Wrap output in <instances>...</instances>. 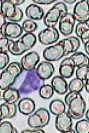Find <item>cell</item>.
Segmentation results:
<instances>
[{
    "instance_id": "277c9868",
    "label": "cell",
    "mask_w": 89,
    "mask_h": 133,
    "mask_svg": "<svg viewBox=\"0 0 89 133\" xmlns=\"http://www.w3.org/2000/svg\"><path fill=\"white\" fill-rule=\"evenodd\" d=\"M36 42V36L34 33H26L14 42L12 46V52L16 56H20L32 49Z\"/></svg>"
},
{
    "instance_id": "b9f144b4",
    "label": "cell",
    "mask_w": 89,
    "mask_h": 133,
    "mask_svg": "<svg viewBox=\"0 0 89 133\" xmlns=\"http://www.w3.org/2000/svg\"><path fill=\"white\" fill-rule=\"evenodd\" d=\"M84 50L87 54L89 56V44H87L84 45Z\"/></svg>"
},
{
    "instance_id": "f1b7e54d",
    "label": "cell",
    "mask_w": 89,
    "mask_h": 133,
    "mask_svg": "<svg viewBox=\"0 0 89 133\" xmlns=\"http://www.w3.org/2000/svg\"><path fill=\"white\" fill-rule=\"evenodd\" d=\"M1 133H17L18 131L13 126L12 123L8 121H4L0 124Z\"/></svg>"
},
{
    "instance_id": "ffe728a7",
    "label": "cell",
    "mask_w": 89,
    "mask_h": 133,
    "mask_svg": "<svg viewBox=\"0 0 89 133\" xmlns=\"http://www.w3.org/2000/svg\"><path fill=\"white\" fill-rule=\"evenodd\" d=\"M51 85L55 91L58 95H64L67 92L68 84L66 79L61 76H55L51 81Z\"/></svg>"
},
{
    "instance_id": "60d3db41",
    "label": "cell",
    "mask_w": 89,
    "mask_h": 133,
    "mask_svg": "<svg viewBox=\"0 0 89 133\" xmlns=\"http://www.w3.org/2000/svg\"><path fill=\"white\" fill-rule=\"evenodd\" d=\"M85 88L87 92L89 93V79L85 81Z\"/></svg>"
},
{
    "instance_id": "4dcf8cb0",
    "label": "cell",
    "mask_w": 89,
    "mask_h": 133,
    "mask_svg": "<svg viewBox=\"0 0 89 133\" xmlns=\"http://www.w3.org/2000/svg\"><path fill=\"white\" fill-rule=\"evenodd\" d=\"M89 70V65L84 66L82 67L77 68L76 70V76L81 80L86 81V76Z\"/></svg>"
},
{
    "instance_id": "83f0119b",
    "label": "cell",
    "mask_w": 89,
    "mask_h": 133,
    "mask_svg": "<svg viewBox=\"0 0 89 133\" xmlns=\"http://www.w3.org/2000/svg\"><path fill=\"white\" fill-rule=\"evenodd\" d=\"M23 31L26 33H31L36 31L38 29V24L36 22L31 19H26L22 24Z\"/></svg>"
},
{
    "instance_id": "d4e9b609",
    "label": "cell",
    "mask_w": 89,
    "mask_h": 133,
    "mask_svg": "<svg viewBox=\"0 0 89 133\" xmlns=\"http://www.w3.org/2000/svg\"><path fill=\"white\" fill-rule=\"evenodd\" d=\"M84 87L85 81L77 77L72 79L68 85V88L70 91L77 92L79 93L82 91Z\"/></svg>"
},
{
    "instance_id": "e0dca14e",
    "label": "cell",
    "mask_w": 89,
    "mask_h": 133,
    "mask_svg": "<svg viewBox=\"0 0 89 133\" xmlns=\"http://www.w3.org/2000/svg\"><path fill=\"white\" fill-rule=\"evenodd\" d=\"M26 16L33 21H39L44 19L45 12L44 9L35 4H31L26 7L25 10Z\"/></svg>"
},
{
    "instance_id": "2e32d148",
    "label": "cell",
    "mask_w": 89,
    "mask_h": 133,
    "mask_svg": "<svg viewBox=\"0 0 89 133\" xmlns=\"http://www.w3.org/2000/svg\"><path fill=\"white\" fill-rule=\"evenodd\" d=\"M36 71L40 77L46 81L50 78L55 73V67L51 62L45 61L39 64L36 68Z\"/></svg>"
},
{
    "instance_id": "7bdbcfd3",
    "label": "cell",
    "mask_w": 89,
    "mask_h": 133,
    "mask_svg": "<svg viewBox=\"0 0 89 133\" xmlns=\"http://www.w3.org/2000/svg\"><path fill=\"white\" fill-rule=\"evenodd\" d=\"M64 3H67L69 4H72L75 3L76 2V0H72V1H68V0H65L64 1Z\"/></svg>"
},
{
    "instance_id": "8d00e7d4",
    "label": "cell",
    "mask_w": 89,
    "mask_h": 133,
    "mask_svg": "<svg viewBox=\"0 0 89 133\" xmlns=\"http://www.w3.org/2000/svg\"><path fill=\"white\" fill-rule=\"evenodd\" d=\"M56 1L54 0H33V3L38 4H42V5H49L51 4Z\"/></svg>"
},
{
    "instance_id": "ba28073f",
    "label": "cell",
    "mask_w": 89,
    "mask_h": 133,
    "mask_svg": "<svg viewBox=\"0 0 89 133\" xmlns=\"http://www.w3.org/2000/svg\"><path fill=\"white\" fill-rule=\"evenodd\" d=\"M65 56L64 47L60 42L46 48L43 51V57L46 61L56 62Z\"/></svg>"
},
{
    "instance_id": "6da1fadb",
    "label": "cell",
    "mask_w": 89,
    "mask_h": 133,
    "mask_svg": "<svg viewBox=\"0 0 89 133\" xmlns=\"http://www.w3.org/2000/svg\"><path fill=\"white\" fill-rule=\"evenodd\" d=\"M24 71L21 64L13 62L7 66L1 73L0 76V88L5 90L10 88L15 84L18 77Z\"/></svg>"
},
{
    "instance_id": "8992f818",
    "label": "cell",
    "mask_w": 89,
    "mask_h": 133,
    "mask_svg": "<svg viewBox=\"0 0 89 133\" xmlns=\"http://www.w3.org/2000/svg\"><path fill=\"white\" fill-rule=\"evenodd\" d=\"M86 103L80 93L77 95L68 105L67 112L73 119L78 120L84 116Z\"/></svg>"
},
{
    "instance_id": "f6af8a7d",
    "label": "cell",
    "mask_w": 89,
    "mask_h": 133,
    "mask_svg": "<svg viewBox=\"0 0 89 133\" xmlns=\"http://www.w3.org/2000/svg\"><path fill=\"white\" fill-rule=\"evenodd\" d=\"M88 3H89V0H88Z\"/></svg>"
},
{
    "instance_id": "7a4b0ae2",
    "label": "cell",
    "mask_w": 89,
    "mask_h": 133,
    "mask_svg": "<svg viewBox=\"0 0 89 133\" xmlns=\"http://www.w3.org/2000/svg\"><path fill=\"white\" fill-rule=\"evenodd\" d=\"M44 82L45 81L40 77L35 69L32 71H27L18 90L21 95H29L40 90V88L45 84Z\"/></svg>"
},
{
    "instance_id": "f546056e",
    "label": "cell",
    "mask_w": 89,
    "mask_h": 133,
    "mask_svg": "<svg viewBox=\"0 0 89 133\" xmlns=\"http://www.w3.org/2000/svg\"><path fill=\"white\" fill-rule=\"evenodd\" d=\"M89 30V24L87 23H79L76 25L75 32L77 36L80 38L81 35Z\"/></svg>"
},
{
    "instance_id": "4316f807",
    "label": "cell",
    "mask_w": 89,
    "mask_h": 133,
    "mask_svg": "<svg viewBox=\"0 0 89 133\" xmlns=\"http://www.w3.org/2000/svg\"><path fill=\"white\" fill-rule=\"evenodd\" d=\"M75 130L77 133H89V121L82 119L77 122L75 125Z\"/></svg>"
},
{
    "instance_id": "1f68e13d",
    "label": "cell",
    "mask_w": 89,
    "mask_h": 133,
    "mask_svg": "<svg viewBox=\"0 0 89 133\" xmlns=\"http://www.w3.org/2000/svg\"><path fill=\"white\" fill-rule=\"evenodd\" d=\"M11 39L5 37L0 38V52H9V47Z\"/></svg>"
},
{
    "instance_id": "d6986e66",
    "label": "cell",
    "mask_w": 89,
    "mask_h": 133,
    "mask_svg": "<svg viewBox=\"0 0 89 133\" xmlns=\"http://www.w3.org/2000/svg\"><path fill=\"white\" fill-rule=\"evenodd\" d=\"M19 111L24 115H30L35 110L36 105L33 100L26 97L20 100L17 105Z\"/></svg>"
},
{
    "instance_id": "ac0fdd59",
    "label": "cell",
    "mask_w": 89,
    "mask_h": 133,
    "mask_svg": "<svg viewBox=\"0 0 89 133\" xmlns=\"http://www.w3.org/2000/svg\"><path fill=\"white\" fill-rule=\"evenodd\" d=\"M17 107L15 103L5 102L2 103L0 106V119H11L16 116Z\"/></svg>"
},
{
    "instance_id": "836d02e7",
    "label": "cell",
    "mask_w": 89,
    "mask_h": 133,
    "mask_svg": "<svg viewBox=\"0 0 89 133\" xmlns=\"http://www.w3.org/2000/svg\"><path fill=\"white\" fill-rule=\"evenodd\" d=\"M23 10H21V9L19 8V7H17L16 9V12L15 16L13 18H12L10 20V22H12V23H18L20 22L23 19Z\"/></svg>"
},
{
    "instance_id": "484cf974",
    "label": "cell",
    "mask_w": 89,
    "mask_h": 133,
    "mask_svg": "<svg viewBox=\"0 0 89 133\" xmlns=\"http://www.w3.org/2000/svg\"><path fill=\"white\" fill-rule=\"evenodd\" d=\"M55 90L52 85L44 84L39 90V95L41 98L48 100L54 95Z\"/></svg>"
},
{
    "instance_id": "52a82bcc",
    "label": "cell",
    "mask_w": 89,
    "mask_h": 133,
    "mask_svg": "<svg viewBox=\"0 0 89 133\" xmlns=\"http://www.w3.org/2000/svg\"><path fill=\"white\" fill-rule=\"evenodd\" d=\"M23 27L18 23L7 22L3 26L0 27V35L1 37H5L10 39L20 38L23 34Z\"/></svg>"
},
{
    "instance_id": "3957f363",
    "label": "cell",
    "mask_w": 89,
    "mask_h": 133,
    "mask_svg": "<svg viewBox=\"0 0 89 133\" xmlns=\"http://www.w3.org/2000/svg\"><path fill=\"white\" fill-rule=\"evenodd\" d=\"M67 13L68 9L66 4L63 2H58L54 4L44 16V25L47 27H55L61 18Z\"/></svg>"
},
{
    "instance_id": "ee69618b",
    "label": "cell",
    "mask_w": 89,
    "mask_h": 133,
    "mask_svg": "<svg viewBox=\"0 0 89 133\" xmlns=\"http://www.w3.org/2000/svg\"><path fill=\"white\" fill-rule=\"evenodd\" d=\"M86 117L87 119L89 121V109L88 110H87V111L86 112Z\"/></svg>"
},
{
    "instance_id": "e575fe53",
    "label": "cell",
    "mask_w": 89,
    "mask_h": 133,
    "mask_svg": "<svg viewBox=\"0 0 89 133\" xmlns=\"http://www.w3.org/2000/svg\"><path fill=\"white\" fill-rule=\"evenodd\" d=\"M79 93H77V92H73V91H70L69 93H67L66 96H65V103L66 105H68L70 104V102L73 100L75 97L77 96V95H78Z\"/></svg>"
},
{
    "instance_id": "8fae6325",
    "label": "cell",
    "mask_w": 89,
    "mask_h": 133,
    "mask_svg": "<svg viewBox=\"0 0 89 133\" xmlns=\"http://www.w3.org/2000/svg\"><path fill=\"white\" fill-rule=\"evenodd\" d=\"M76 20L73 14L67 13L61 18L59 21V29L61 34L65 36H69L74 30Z\"/></svg>"
},
{
    "instance_id": "603a6c76",
    "label": "cell",
    "mask_w": 89,
    "mask_h": 133,
    "mask_svg": "<svg viewBox=\"0 0 89 133\" xmlns=\"http://www.w3.org/2000/svg\"><path fill=\"white\" fill-rule=\"evenodd\" d=\"M62 101L60 99H55L49 105V110L55 116H58L66 111V106Z\"/></svg>"
},
{
    "instance_id": "4fadbf2b",
    "label": "cell",
    "mask_w": 89,
    "mask_h": 133,
    "mask_svg": "<svg viewBox=\"0 0 89 133\" xmlns=\"http://www.w3.org/2000/svg\"><path fill=\"white\" fill-rule=\"evenodd\" d=\"M40 59V55L35 51L27 53L21 60V65L24 71H29L36 69V66Z\"/></svg>"
},
{
    "instance_id": "5b68a950",
    "label": "cell",
    "mask_w": 89,
    "mask_h": 133,
    "mask_svg": "<svg viewBox=\"0 0 89 133\" xmlns=\"http://www.w3.org/2000/svg\"><path fill=\"white\" fill-rule=\"evenodd\" d=\"M50 114L47 109L39 108L31 114L27 119V123L31 128H42L49 124Z\"/></svg>"
},
{
    "instance_id": "7c38bea8",
    "label": "cell",
    "mask_w": 89,
    "mask_h": 133,
    "mask_svg": "<svg viewBox=\"0 0 89 133\" xmlns=\"http://www.w3.org/2000/svg\"><path fill=\"white\" fill-rule=\"evenodd\" d=\"M72 119L71 116L66 111L57 116L55 119V127L56 130L61 132L68 133L73 127Z\"/></svg>"
},
{
    "instance_id": "44dd1931",
    "label": "cell",
    "mask_w": 89,
    "mask_h": 133,
    "mask_svg": "<svg viewBox=\"0 0 89 133\" xmlns=\"http://www.w3.org/2000/svg\"><path fill=\"white\" fill-rule=\"evenodd\" d=\"M17 7L15 6L10 0L1 1V14L5 16L9 21L13 18L15 15Z\"/></svg>"
},
{
    "instance_id": "74e56055",
    "label": "cell",
    "mask_w": 89,
    "mask_h": 133,
    "mask_svg": "<svg viewBox=\"0 0 89 133\" xmlns=\"http://www.w3.org/2000/svg\"><path fill=\"white\" fill-rule=\"evenodd\" d=\"M22 133H29V132H34V133H44L45 131L41 130V128H32L31 130H25L21 131Z\"/></svg>"
},
{
    "instance_id": "cb8c5ba5",
    "label": "cell",
    "mask_w": 89,
    "mask_h": 133,
    "mask_svg": "<svg viewBox=\"0 0 89 133\" xmlns=\"http://www.w3.org/2000/svg\"><path fill=\"white\" fill-rule=\"evenodd\" d=\"M70 57L73 60L75 67L79 68L89 65V57L82 52H75Z\"/></svg>"
},
{
    "instance_id": "d590c367",
    "label": "cell",
    "mask_w": 89,
    "mask_h": 133,
    "mask_svg": "<svg viewBox=\"0 0 89 133\" xmlns=\"http://www.w3.org/2000/svg\"><path fill=\"white\" fill-rule=\"evenodd\" d=\"M81 42H82L84 45L87 44H89V30H87L80 37Z\"/></svg>"
},
{
    "instance_id": "30bf717a",
    "label": "cell",
    "mask_w": 89,
    "mask_h": 133,
    "mask_svg": "<svg viewBox=\"0 0 89 133\" xmlns=\"http://www.w3.org/2000/svg\"><path fill=\"white\" fill-rule=\"evenodd\" d=\"M59 33L55 27H49L39 33L38 40L41 44L45 45H50L58 41Z\"/></svg>"
},
{
    "instance_id": "9c48e42d",
    "label": "cell",
    "mask_w": 89,
    "mask_h": 133,
    "mask_svg": "<svg viewBox=\"0 0 89 133\" xmlns=\"http://www.w3.org/2000/svg\"><path fill=\"white\" fill-rule=\"evenodd\" d=\"M73 15L78 23H87L89 21V3L88 0H82L76 4Z\"/></svg>"
},
{
    "instance_id": "5bb4252c",
    "label": "cell",
    "mask_w": 89,
    "mask_h": 133,
    "mask_svg": "<svg viewBox=\"0 0 89 133\" xmlns=\"http://www.w3.org/2000/svg\"><path fill=\"white\" fill-rule=\"evenodd\" d=\"M75 64L71 57L64 59L61 62L59 68V73L61 76L65 79H68L73 75L75 69Z\"/></svg>"
},
{
    "instance_id": "7402d4cb",
    "label": "cell",
    "mask_w": 89,
    "mask_h": 133,
    "mask_svg": "<svg viewBox=\"0 0 89 133\" xmlns=\"http://www.w3.org/2000/svg\"><path fill=\"white\" fill-rule=\"evenodd\" d=\"M19 90L14 88H9L4 90L2 99L5 102L16 103L20 98Z\"/></svg>"
},
{
    "instance_id": "ab89813d",
    "label": "cell",
    "mask_w": 89,
    "mask_h": 133,
    "mask_svg": "<svg viewBox=\"0 0 89 133\" xmlns=\"http://www.w3.org/2000/svg\"><path fill=\"white\" fill-rule=\"evenodd\" d=\"M10 1L15 6L21 5L25 2V1H24V0H10Z\"/></svg>"
},
{
    "instance_id": "d6a6232c",
    "label": "cell",
    "mask_w": 89,
    "mask_h": 133,
    "mask_svg": "<svg viewBox=\"0 0 89 133\" xmlns=\"http://www.w3.org/2000/svg\"><path fill=\"white\" fill-rule=\"evenodd\" d=\"M10 58L7 53L0 52V69L3 70L9 63Z\"/></svg>"
},
{
    "instance_id": "9a60e30c",
    "label": "cell",
    "mask_w": 89,
    "mask_h": 133,
    "mask_svg": "<svg viewBox=\"0 0 89 133\" xmlns=\"http://www.w3.org/2000/svg\"><path fill=\"white\" fill-rule=\"evenodd\" d=\"M64 47L65 56H68L70 53L77 52L81 45L80 41L75 36H70L59 41Z\"/></svg>"
},
{
    "instance_id": "f35d334b",
    "label": "cell",
    "mask_w": 89,
    "mask_h": 133,
    "mask_svg": "<svg viewBox=\"0 0 89 133\" xmlns=\"http://www.w3.org/2000/svg\"><path fill=\"white\" fill-rule=\"evenodd\" d=\"M6 18L3 14L0 13V27L3 26L4 25H5L7 23L6 21Z\"/></svg>"
}]
</instances>
